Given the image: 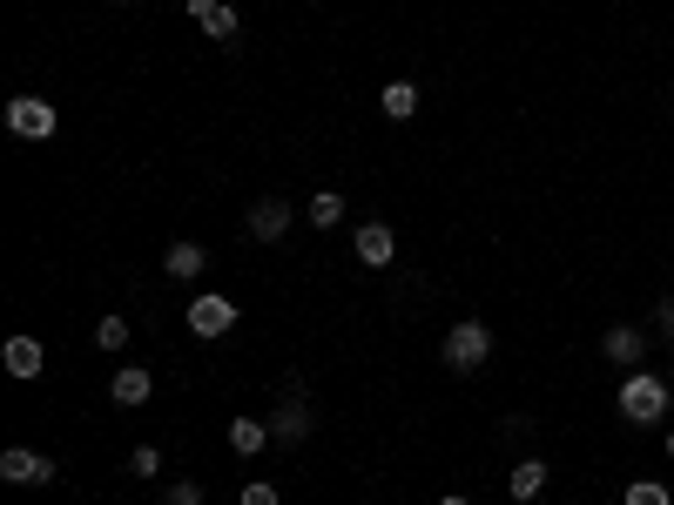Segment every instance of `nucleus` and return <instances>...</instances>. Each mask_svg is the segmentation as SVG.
<instances>
[{
	"instance_id": "ddd939ff",
	"label": "nucleus",
	"mask_w": 674,
	"mask_h": 505,
	"mask_svg": "<svg viewBox=\"0 0 674 505\" xmlns=\"http://www.w3.org/2000/svg\"><path fill=\"white\" fill-rule=\"evenodd\" d=\"M264 445H270V418H229V452L257 458Z\"/></svg>"
},
{
	"instance_id": "39448f33",
	"label": "nucleus",
	"mask_w": 674,
	"mask_h": 505,
	"mask_svg": "<svg viewBox=\"0 0 674 505\" xmlns=\"http://www.w3.org/2000/svg\"><path fill=\"white\" fill-rule=\"evenodd\" d=\"M0 478H8V485H48L54 478V458L48 452H0Z\"/></svg>"
},
{
	"instance_id": "f8f14e48",
	"label": "nucleus",
	"mask_w": 674,
	"mask_h": 505,
	"mask_svg": "<svg viewBox=\"0 0 674 505\" xmlns=\"http://www.w3.org/2000/svg\"><path fill=\"white\" fill-rule=\"evenodd\" d=\"M203 264H210V257H203V243H190V236L162 249V270L176 277V284H196V277H203Z\"/></svg>"
},
{
	"instance_id": "f257e3e1",
	"label": "nucleus",
	"mask_w": 674,
	"mask_h": 505,
	"mask_svg": "<svg viewBox=\"0 0 674 505\" xmlns=\"http://www.w3.org/2000/svg\"><path fill=\"white\" fill-rule=\"evenodd\" d=\"M621 418H627V425H661V418H667V378L627 371L621 378Z\"/></svg>"
},
{
	"instance_id": "7ed1b4c3",
	"label": "nucleus",
	"mask_w": 674,
	"mask_h": 505,
	"mask_svg": "<svg viewBox=\"0 0 674 505\" xmlns=\"http://www.w3.org/2000/svg\"><path fill=\"white\" fill-rule=\"evenodd\" d=\"M8 128H14L21 142H48V135L61 128V115H54L48 95H14V102H8Z\"/></svg>"
},
{
	"instance_id": "423d86ee",
	"label": "nucleus",
	"mask_w": 674,
	"mask_h": 505,
	"mask_svg": "<svg viewBox=\"0 0 674 505\" xmlns=\"http://www.w3.org/2000/svg\"><path fill=\"white\" fill-rule=\"evenodd\" d=\"M109 398H115L122 411L149 404V398H155V371H149V364H122V371H115V384H109Z\"/></svg>"
},
{
	"instance_id": "20e7f679",
	"label": "nucleus",
	"mask_w": 674,
	"mask_h": 505,
	"mask_svg": "<svg viewBox=\"0 0 674 505\" xmlns=\"http://www.w3.org/2000/svg\"><path fill=\"white\" fill-rule=\"evenodd\" d=\"M183 317H190V330H196V337H223V330L236 323V303H229V297H216V290H203Z\"/></svg>"
},
{
	"instance_id": "b1692460",
	"label": "nucleus",
	"mask_w": 674,
	"mask_h": 505,
	"mask_svg": "<svg viewBox=\"0 0 674 505\" xmlns=\"http://www.w3.org/2000/svg\"><path fill=\"white\" fill-rule=\"evenodd\" d=\"M439 505H472V498H459V492H452V498H439Z\"/></svg>"
},
{
	"instance_id": "412c9836",
	"label": "nucleus",
	"mask_w": 674,
	"mask_h": 505,
	"mask_svg": "<svg viewBox=\"0 0 674 505\" xmlns=\"http://www.w3.org/2000/svg\"><path fill=\"white\" fill-rule=\"evenodd\" d=\"M243 505H284V498H277V485H264V478H249V485H243Z\"/></svg>"
},
{
	"instance_id": "0eeeda50",
	"label": "nucleus",
	"mask_w": 674,
	"mask_h": 505,
	"mask_svg": "<svg viewBox=\"0 0 674 505\" xmlns=\"http://www.w3.org/2000/svg\"><path fill=\"white\" fill-rule=\"evenodd\" d=\"M601 351H607V364H627V371H634V364L647 358V330H634V323H614V330L601 337Z\"/></svg>"
},
{
	"instance_id": "f3484780",
	"label": "nucleus",
	"mask_w": 674,
	"mask_h": 505,
	"mask_svg": "<svg viewBox=\"0 0 674 505\" xmlns=\"http://www.w3.org/2000/svg\"><path fill=\"white\" fill-rule=\"evenodd\" d=\"M627 505H674V492H667L661 478H634V485H627Z\"/></svg>"
},
{
	"instance_id": "393cba45",
	"label": "nucleus",
	"mask_w": 674,
	"mask_h": 505,
	"mask_svg": "<svg viewBox=\"0 0 674 505\" xmlns=\"http://www.w3.org/2000/svg\"><path fill=\"white\" fill-rule=\"evenodd\" d=\"M667 458H674V432H667Z\"/></svg>"
},
{
	"instance_id": "9b49d317",
	"label": "nucleus",
	"mask_w": 674,
	"mask_h": 505,
	"mask_svg": "<svg viewBox=\"0 0 674 505\" xmlns=\"http://www.w3.org/2000/svg\"><path fill=\"white\" fill-rule=\"evenodd\" d=\"M391 257H398V236H391L385 223H365V229H358V264H365V270H385Z\"/></svg>"
},
{
	"instance_id": "1a4fd4ad",
	"label": "nucleus",
	"mask_w": 674,
	"mask_h": 505,
	"mask_svg": "<svg viewBox=\"0 0 674 505\" xmlns=\"http://www.w3.org/2000/svg\"><path fill=\"white\" fill-rule=\"evenodd\" d=\"M310 425H317V418L297 404V391H290V404H277V411H270V439H277V445H304V439H310Z\"/></svg>"
},
{
	"instance_id": "dca6fc26",
	"label": "nucleus",
	"mask_w": 674,
	"mask_h": 505,
	"mask_svg": "<svg viewBox=\"0 0 674 505\" xmlns=\"http://www.w3.org/2000/svg\"><path fill=\"white\" fill-rule=\"evenodd\" d=\"M337 216H345V196H337V189H317V196H310V223H317V229H330Z\"/></svg>"
},
{
	"instance_id": "4be33fe9",
	"label": "nucleus",
	"mask_w": 674,
	"mask_h": 505,
	"mask_svg": "<svg viewBox=\"0 0 674 505\" xmlns=\"http://www.w3.org/2000/svg\"><path fill=\"white\" fill-rule=\"evenodd\" d=\"M162 505H203V485H190V478H183V485H168Z\"/></svg>"
},
{
	"instance_id": "6e6552de",
	"label": "nucleus",
	"mask_w": 674,
	"mask_h": 505,
	"mask_svg": "<svg viewBox=\"0 0 674 505\" xmlns=\"http://www.w3.org/2000/svg\"><path fill=\"white\" fill-rule=\"evenodd\" d=\"M0 364H8V378H41V364H48V351L34 344V337H8V344H0Z\"/></svg>"
},
{
	"instance_id": "4468645a",
	"label": "nucleus",
	"mask_w": 674,
	"mask_h": 505,
	"mask_svg": "<svg viewBox=\"0 0 674 505\" xmlns=\"http://www.w3.org/2000/svg\"><path fill=\"white\" fill-rule=\"evenodd\" d=\"M506 492H513L520 505H527V498H540V492H547V465H540V458H520L513 472H506Z\"/></svg>"
},
{
	"instance_id": "5701e85b",
	"label": "nucleus",
	"mask_w": 674,
	"mask_h": 505,
	"mask_svg": "<svg viewBox=\"0 0 674 505\" xmlns=\"http://www.w3.org/2000/svg\"><path fill=\"white\" fill-rule=\"evenodd\" d=\"M654 330H661L667 344H674V297H661V303H654Z\"/></svg>"
},
{
	"instance_id": "f03ea898",
	"label": "nucleus",
	"mask_w": 674,
	"mask_h": 505,
	"mask_svg": "<svg viewBox=\"0 0 674 505\" xmlns=\"http://www.w3.org/2000/svg\"><path fill=\"white\" fill-rule=\"evenodd\" d=\"M486 358H492V330H486L479 317H466V323H452V330H446V364H452L459 378L486 371Z\"/></svg>"
},
{
	"instance_id": "aec40b11",
	"label": "nucleus",
	"mask_w": 674,
	"mask_h": 505,
	"mask_svg": "<svg viewBox=\"0 0 674 505\" xmlns=\"http://www.w3.org/2000/svg\"><path fill=\"white\" fill-rule=\"evenodd\" d=\"M129 472H135V478H155V472H162V452H155V445H135V452H129Z\"/></svg>"
},
{
	"instance_id": "9d476101",
	"label": "nucleus",
	"mask_w": 674,
	"mask_h": 505,
	"mask_svg": "<svg viewBox=\"0 0 674 505\" xmlns=\"http://www.w3.org/2000/svg\"><path fill=\"white\" fill-rule=\"evenodd\" d=\"M249 236H257V243H284V236H290V203L264 196L257 209H249Z\"/></svg>"
},
{
	"instance_id": "6ab92c4d",
	"label": "nucleus",
	"mask_w": 674,
	"mask_h": 505,
	"mask_svg": "<svg viewBox=\"0 0 674 505\" xmlns=\"http://www.w3.org/2000/svg\"><path fill=\"white\" fill-rule=\"evenodd\" d=\"M236 28H243V21H236V8H216V14L203 21V34H210V41H236Z\"/></svg>"
},
{
	"instance_id": "a878e982",
	"label": "nucleus",
	"mask_w": 674,
	"mask_h": 505,
	"mask_svg": "<svg viewBox=\"0 0 674 505\" xmlns=\"http://www.w3.org/2000/svg\"><path fill=\"white\" fill-rule=\"evenodd\" d=\"M129 8H135V0H129Z\"/></svg>"
},
{
	"instance_id": "a211bd4d",
	"label": "nucleus",
	"mask_w": 674,
	"mask_h": 505,
	"mask_svg": "<svg viewBox=\"0 0 674 505\" xmlns=\"http://www.w3.org/2000/svg\"><path fill=\"white\" fill-rule=\"evenodd\" d=\"M95 344H102V351H122V344H129V317H102V323H95Z\"/></svg>"
},
{
	"instance_id": "2eb2a0df",
	"label": "nucleus",
	"mask_w": 674,
	"mask_h": 505,
	"mask_svg": "<svg viewBox=\"0 0 674 505\" xmlns=\"http://www.w3.org/2000/svg\"><path fill=\"white\" fill-rule=\"evenodd\" d=\"M378 102H385L391 122H411V115H418V81H385V95H378Z\"/></svg>"
}]
</instances>
